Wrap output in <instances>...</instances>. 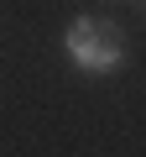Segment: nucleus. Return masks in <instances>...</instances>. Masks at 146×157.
<instances>
[{"instance_id":"obj_1","label":"nucleus","mask_w":146,"mask_h":157,"mask_svg":"<svg viewBox=\"0 0 146 157\" xmlns=\"http://www.w3.org/2000/svg\"><path fill=\"white\" fill-rule=\"evenodd\" d=\"M63 52L73 58V68L104 78V73L120 68V58H125V37H120V26L104 21V16H78V21L63 32Z\"/></svg>"}]
</instances>
